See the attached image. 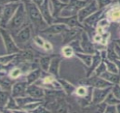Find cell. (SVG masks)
I'll use <instances>...</instances> for the list:
<instances>
[{
	"mask_svg": "<svg viewBox=\"0 0 120 113\" xmlns=\"http://www.w3.org/2000/svg\"><path fill=\"white\" fill-rule=\"evenodd\" d=\"M27 15L33 24L38 28L41 27H47V23L45 20L41 11L37 5L33 2L25 4Z\"/></svg>",
	"mask_w": 120,
	"mask_h": 113,
	"instance_id": "6da1fadb",
	"label": "cell"
},
{
	"mask_svg": "<svg viewBox=\"0 0 120 113\" xmlns=\"http://www.w3.org/2000/svg\"><path fill=\"white\" fill-rule=\"evenodd\" d=\"M27 16L24 4L21 2L16 12L6 27H8V28L12 31L18 30L23 26Z\"/></svg>",
	"mask_w": 120,
	"mask_h": 113,
	"instance_id": "7a4b0ae2",
	"label": "cell"
},
{
	"mask_svg": "<svg viewBox=\"0 0 120 113\" xmlns=\"http://www.w3.org/2000/svg\"><path fill=\"white\" fill-rule=\"evenodd\" d=\"M20 4V2H14L1 6V24L2 27H6L15 14Z\"/></svg>",
	"mask_w": 120,
	"mask_h": 113,
	"instance_id": "3957f363",
	"label": "cell"
},
{
	"mask_svg": "<svg viewBox=\"0 0 120 113\" xmlns=\"http://www.w3.org/2000/svg\"><path fill=\"white\" fill-rule=\"evenodd\" d=\"M1 33L2 39L4 40V44L6 47L7 54H11L20 53L22 51L17 47V46L15 44V42L13 41V40L11 37L10 33L8 32V31H7L6 30H5L2 27L1 29Z\"/></svg>",
	"mask_w": 120,
	"mask_h": 113,
	"instance_id": "277c9868",
	"label": "cell"
},
{
	"mask_svg": "<svg viewBox=\"0 0 120 113\" xmlns=\"http://www.w3.org/2000/svg\"><path fill=\"white\" fill-rule=\"evenodd\" d=\"M99 8V5L97 1L91 0V2L87 4L86 6L79 10L78 12V18L79 22H83L89 16L97 12Z\"/></svg>",
	"mask_w": 120,
	"mask_h": 113,
	"instance_id": "5b68a950",
	"label": "cell"
},
{
	"mask_svg": "<svg viewBox=\"0 0 120 113\" xmlns=\"http://www.w3.org/2000/svg\"><path fill=\"white\" fill-rule=\"evenodd\" d=\"M53 22L55 23H62L71 28L83 27V26L80 23L81 22L79 21L77 15L72 16H68V17L58 16L55 18Z\"/></svg>",
	"mask_w": 120,
	"mask_h": 113,
	"instance_id": "8992f818",
	"label": "cell"
},
{
	"mask_svg": "<svg viewBox=\"0 0 120 113\" xmlns=\"http://www.w3.org/2000/svg\"><path fill=\"white\" fill-rule=\"evenodd\" d=\"M113 86L104 88H95L93 91V102L95 104L101 103L103 100H105L108 94L112 90Z\"/></svg>",
	"mask_w": 120,
	"mask_h": 113,
	"instance_id": "52a82bcc",
	"label": "cell"
},
{
	"mask_svg": "<svg viewBox=\"0 0 120 113\" xmlns=\"http://www.w3.org/2000/svg\"><path fill=\"white\" fill-rule=\"evenodd\" d=\"M86 84L92 86L96 88H104L113 86V84L110 83L108 81L105 80L101 77L94 76L89 78L86 81Z\"/></svg>",
	"mask_w": 120,
	"mask_h": 113,
	"instance_id": "ba28073f",
	"label": "cell"
},
{
	"mask_svg": "<svg viewBox=\"0 0 120 113\" xmlns=\"http://www.w3.org/2000/svg\"><path fill=\"white\" fill-rule=\"evenodd\" d=\"M28 86L27 82H19L15 83L12 87V97L14 98L24 97L26 93Z\"/></svg>",
	"mask_w": 120,
	"mask_h": 113,
	"instance_id": "9c48e42d",
	"label": "cell"
},
{
	"mask_svg": "<svg viewBox=\"0 0 120 113\" xmlns=\"http://www.w3.org/2000/svg\"><path fill=\"white\" fill-rule=\"evenodd\" d=\"M31 37V29L30 26H26L22 29L14 37V40L18 44H24L29 41Z\"/></svg>",
	"mask_w": 120,
	"mask_h": 113,
	"instance_id": "30bf717a",
	"label": "cell"
},
{
	"mask_svg": "<svg viewBox=\"0 0 120 113\" xmlns=\"http://www.w3.org/2000/svg\"><path fill=\"white\" fill-rule=\"evenodd\" d=\"M68 26L62 23H55L54 24L50 25L49 27L41 30L42 33L47 34H58V33L64 32L68 30Z\"/></svg>",
	"mask_w": 120,
	"mask_h": 113,
	"instance_id": "8fae6325",
	"label": "cell"
},
{
	"mask_svg": "<svg viewBox=\"0 0 120 113\" xmlns=\"http://www.w3.org/2000/svg\"><path fill=\"white\" fill-rule=\"evenodd\" d=\"M82 30L79 27L72 28V29H68L64 32L63 34V43L64 44L69 43L71 41H73L81 33Z\"/></svg>",
	"mask_w": 120,
	"mask_h": 113,
	"instance_id": "7c38bea8",
	"label": "cell"
},
{
	"mask_svg": "<svg viewBox=\"0 0 120 113\" xmlns=\"http://www.w3.org/2000/svg\"><path fill=\"white\" fill-rule=\"evenodd\" d=\"M81 39V42L80 45L84 53L89 54H93L95 53L94 46L89 40L87 34L86 33H82Z\"/></svg>",
	"mask_w": 120,
	"mask_h": 113,
	"instance_id": "4fadbf2b",
	"label": "cell"
},
{
	"mask_svg": "<svg viewBox=\"0 0 120 113\" xmlns=\"http://www.w3.org/2000/svg\"><path fill=\"white\" fill-rule=\"evenodd\" d=\"M39 9L47 24H51L54 22V18L52 14L50 13L49 0H44L42 4L39 7Z\"/></svg>",
	"mask_w": 120,
	"mask_h": 113,
	"instance_id": "5bb4252c",
	"label": "cell"
},
{
	"mask_svg": "<svg viewBox=\"0 0 120 113\" xmlns=\"http://www.w3.org/2000/svg\"><path fill=\"white\" fill-rule=\"evenodd\" d=\"M26 93L30 97L38 99L42 98L45 94L44 89L33 84H30L28 86L26 89Z\"/></svg>",
	"mask_w": 120,
	"mask_h": 113,
	"instance_id": "9a60e30c",
	"label": "cell"
},
{
	"mask_svg": "<svg viewBox=\"0 0 120 113\" xmlns=\"http://www.w3.org/2000/svg\"><path fill=\"white\" fill-rule=\"evenodd\" d=\"M100 76L112 84H118L120 83V75H118L117 74L106 71L100 75Z\"/></svg>",
	"mask_w": 120,
	"mask_h": 113,
	"instance_id": "2e32d148",
	"label": "cell"
},
{
	"mask_svg": "<svg viewBox=\"0 0 120 113\" xmlns=\"http://www.w3.org/2000/svg\"><path fill=\"white\" fill-rule=\"evenodd\" d=\"M51 1L53 6L52 16L54 18L59 16L62 10L68 4L63 3L59 0H51Z\"/></svg>",
	"mask_w": 120,
	"mask_h": 113,
	"instance_id": "e0dca14e",
	"label": "cell"
},
{
	"mask_svg": "<svg viewBox=\"0 0 120 113\" xmlns=\"http://www.w3.org/2000/svg\"><path fill=\"white\" fill-rule=\"evenodd\" d=\"M103 12V9H101L99 11H97L94 14L89 16V17L86 18L83 22H85L86 24H87L89 26H94L96 23H97L98 21L99 20V18L102 14Z\"/></svg>",
	"mask_w": 120,
	"mask_h": 113,
	"instance_id": "ac0fdd59",
	"label": "cell"
},
{
	"mask_svg": "<svg viewBox=\"0 0 120 113\" xmlns=\"http://www.w3.org/2000/svg\"><path fill=\"white\" fill-rule=\"evenodd\" d=\"M15 100H16V102H17L18 105L19 106V107H22L26 105L31 104V103L36 102H40L41 101L40 99L35 98L32 97H18V98H16Z\"/></svg>",
	"mask_w": 120,
	"mask_h": 113,
	"instance_id": "d6986e66",
	"label": "cell"
},
{
	"mask_svg": "<svg viewBox=\"0 0 120 113\" xmlns=\"http://www.w3.org/2000/svg\"><path fill=\"white\" fill-rule=\"evenodd\" d=\"M60 62V58L59 57H55L52 58L51 59L49 69V71L56 76H58V70Z\"/></svg>",
	"mask_w": 120,
	"mask_h": 113,
	"instance_id": "ffe728a7",
	"label": "cell"
},
{
	"mask_svg": "<svg viewBox=\"0 0 120 113\" xmlns=\"http://www.w3.org/2000/svg\"><path fill=\"white\" fill-rule=\"evenodd\" d=\"M41 75V70L40 69H37L33 71L30 73H29L28 75L26 76V82L28 84L30 85L33 83H34L36 80L40 78Z\"/></svg>",
	"mask_w": 120,
	"mask_h": 113,
	"instance_id": "44dd1931",
	"label": "cell"
},
{
	"mask_svg": "<svg viewBox=\"0 0 120 113\" xmlns=\"http://www.w3.org/2000/svg\"><path fill=\"white\" fill-rule=\"evenodd\" d=\"M76 55L83 61L88 66H90L93 62V57L89 54H83L82 53H76Z\"/></svg>",
	"mask_w": 120,
	"mask_h": 113,
	"instance_id": "7402d4cb",
	"label": "cell"
},
{
	"mask_svg": "<svg viewBox=\"0 0 120 113\" xmlns=\"http://www.w3.org/2000/svg\"><path fill=\"white\" fill-rule=\"evenodd\" d=\"M10 98V91L8 90H1V100H0V106L1 110L5 107L8 100Z\"/></svg>",
	"mask_w": 120,
	"mask_h": 113,
	"instance_id": "603a6c76",
	"label": "cell"
},
{
	"mask_svg": "<svg viewBox=\"0 0 120 113\" xmlns=\"http://www.w3.org/2000/svg\"><path fill=\"white\" fill-rule=\"evenodd\" d=\"M100 61H101V57H100L99 54H97L93 56V62L91 66H90V67L89 69V71L87 72V76H89L92 72L97 67H98V66L99 65Z\"/></svg>",
	"mask_w": 120,
	"mask_h": 113,
	"instance_id": "cb8c5ba5",
	"label": "cell"
},
{
	"mask_svg": "<svg viewBox=\"0 0 120 113\" xmlns=\"http://www.w3.org/2000/svg\"><path fill=\"white\" fill-rule=\"evenodd\" d=\"M51 57H43L40 58V63L41 68L45 71L49 70L51 63Z\"/></svg>",
	"mask_w": 120,
	"mask_h": 113,
	"instance_id": "d4e9b609",
	"label": "cell"
},
{
	"mask_svg": "<svg viewBox=\"0 0 120 113\" xmlns=\"http://www.w3.org/2000/svg\"><path fill=\"white\" fill-rule=\"evenodd\" d=\"M13 84V82L8 78H1V86L2 89L4 90H8L10 91L11 90V88Z\"/></svg>",
	"mask_w": 120,
	"mask_h": 113,
	"instance_id": "484cf974",
	"label": "cell"
},
{
	"mask_svg": "<svg viewBox=\"0 0 120 113\" xmlns=\"http://www.w3.org/2000/svg\"><path fill=\"white\" fill-rule=\"evenodd\" d=\"M58 82L60 83V84L63 86V88L68 94H71L75 90V86L71 85L70 83H68L66 81L62 80V79H59Z\"/></svg>",
	"mask_w": 120,
	"mask_h": 113,
	"instance_id": "4316f807",
	"label": "cell"
},
{
	"mask_svg": "<svg viewBox=\"0 0 120 113\" xmlns=\"http://www.w3.org/2000/svg\"><path fill=\"white\" fill-rule=\"evenodd\" d=\"M105 102L108 105H115L120 104V100L114 95L113 93H109L105 99Z\"/></svg>",
	"mask_w": 120,
	"mask_h": 113,
	"instance_id": "83f0119b",
	"label": "cell"
},
{
	"mask_svg": "<svg viewBox=\"0 0 120 113\" xmlns=\"http://www.w3.org/2000/svg\"><path fill=\"white\" fill-rule=\"evenodd\" d=\"M108 59L109 61L114 62L116 59H118V55L116 52L115 49H114V46H113L112 44L109 47L108 49V53H107Z\"/></svg>",
	"mask_w": 120,
	"mask_h": 113,
	"instance_id": "f1b7e54d",
	"label": "cell"
},
{
	"mask_svg": "<svg viewBox=\"0 0 120 113\" xmlns=\"http://www.w3.org/2000/svg\"><path fill=\"white\" fill-rule=\"evenodd\" d=\"M19 56L22 59L32 60L34 55L32 51L29 50H26V51H21L20 53H19Z\"/></svg>",
	"mask_w": 120,
	"mask_h": 113,
	"instance_id": "f546056e",
	"label": "cell"
},
{
	"mask_svg": "<svg viewBox=\"0 0 120 113\" xmlns=\"http://www.w3.org/2000/svg\"><path fill=\"white\" fill-rule=\"evenodd\" d=\"M104 62H105V65L107 66V68L108 69V71L115 74L118 73V68H117L116 64H115V63L112 62V61H108V60H105Z\"/></svg>",
	"mask_w": 120,
	"mask_h": 113,
	"instance_id": "4dcf8cb0",
	"label": "cell"
},
{
	"mask_svg": "<svg viewBox=\"0 0 120 113\" xmlns=\"http://www.w3.org/2000/svg\"><path fill=\"white\" fill-rule=\"evenodd\" d=\"M18 54H9V55H5V56H1V63L2 65H5V64L8 63L11 61L14 58H15V57L18 56Z\"/></svg>",
	"mask_w": 120,
	"mask_h": 113,
	"instance_id": "1f68e13d",
	"label": "cell"
},
{
	"mask_svg": "<svg viewBox=\"0 0 120 113\" xmlns=\"http://www.w3.org/2000/svg\"><path fill=\"white\" fill-rule=\"evenodd\" d=\"M19 106L18 105L16 100H14L12 97H10L9 99V101L8 104H7L6 109H19Z\"/></svg>",
	"mask_w": 120,
	"mask_h": 113,
	"instance_id": "d6a6232c",
	"label": "cell"
},
{
	"mask_svg": "<svg viewBox=\"0 0 120 113\" xmlns=\"http://www.w3.org/2000/svg\"><path fill=\"white\" fill-rule=\"evenodd\" d=\"M107 66L105 62H102L98 66V67L96 69V74L97 76H100L103 73L107 71Z\"/></svg>",
	"mask_w": 120,
	"mask_h": 113,
	"instance_id": "836d02e7",
	"label": "cell"
},
{
	"mask_svg": "<svg viewBox=\"0 0 120 113\" xmlns=\"http://www.w3.org/2000/svg\"><path fill=\"white\" fill-rule=\"evenodd\" d=\"M70 46H71V48H72L73 51H76V52H79V53L83 52V53H84V51H83V50H82V49L80 48L81 45H79V41H76L75 42H73L72 43H71Z\"/></svg>",
	"mask_w": 120,
	"mask_h": 113,
	"instance_id": "e575fe53",
	"label": "cell"
},
{
	"mask_svg": "<svg viewBox=\"0 0 120 113\" xmlns=\"http://www.w3.org/2000/svg\"><path fill=\"white\" fill-rule=\"evenodd\" d=\"M112 93L114 95L120 100V86L118 84H116L112 87Z\"/></svg>",
	"mask_w": 120,
	"mask_h": 113,
	"instance_id": "d590c367",
	"label": "cell"
},
{
	"mask_svg": "<svg viewBox=\"0 0 120 113\" xmlns=\"http://www.w3.org/2000/svg\"><path fill=\"white\" fill-rule=\"evenodd\" d=\"M105 112L110 113H114L117 112L116 106L113 105H109V106L106 107Z\"/></svg>",
	"mask_w": 120,
	"mask_h": 113,
	"instance_id": "8d00e7d4",
	"label": "cell"
},
{
	"mask_svg": "<svg viewBox=\"0 0 120 113\" xmlns=\"http://www.w3.org/2000/svg\"><path fill=\"white\" fill-rule=\"evenodd\" d=\"M31 112L34 113H45V112H49V110H47L45 107H44L42 106H38V107H36L34 110L31 111Z\"/></svg>",
	"mask_w": 120,
	"mask_h": 113,
	"instance_id": "74e56055",
	"label": "cell"
},
{
	"mask_svg": "<svg viewBox=\"0 0 120 113\" xmlns=\"http://www.w3.org/2000/svg\"><path fill=\"white\" fill-rule=\"evenodd\" d=\"M20 0H0L1 6L7 5V4L14 3V2H19Z\"/></svg>",
	"mask_w": 120,
	"mask_h": 113,
	"instance_id": "f35d334b",
	"label": "cell"
},
{
	"mask_svg": "<svg viewBox=\"0 0 120 113\" xmlns=\"http://www.w3.org/2000/svg\"><path fill=\"white\" fill-rule=\"evenodd\" d=\"M114 49H115L116 52L118 55V59H120V46L118 44L114 45Z\"/></svg>",
	"mask_w": 120,
	"mask_h": 113,
	"instance_id": "ab89813d",
	"label": "cell"
},
{
	"mask_svg": "<svg viewBox=\"0 0 120 113\" xmlns=\"http://www.w3.org/2000/svg\"><path fill=\"white\" fill-rule=\"evenodd\" d=\"M77 93L79 95L81 96H83L86 94V90L83 88L81 87L77 90Z\"/></svg>",
	"mask_w": 120,
	"mask_h": 113,
	"instance_id": "60d3db41",
	"label": "cell"
},
{
	"mask_svg": "<svg viewBox=\"0 0 120 113\" xmlns=\"http://www.w3.org/2000/svg\"><path fill=\"white\" fill-rule=\"evenodd\" d=\"M32 2H33V3H34L36 5H37V6L40 7L41 5L42 4L43 2H44V0H31Z\"/></svg>",
	"mask_w": 120,
	"mask_h": 113,
	"instance_id": "b9f144b4",
	"label": "cell"
},
{
	"mask_svg": "<svg viewBox=\"0 0 120 113\" xmlns=\"http://www.w3.org/2000/svg\"><path fill=\"white\" fill-rule=\"evenodd\" d=\"M114 62L116 64L117 68H118V72H119L120 75V60L119 59H116V61H114Z\"/></svg>",
	"mask_w": 120,
	"mask_h": 113,
	"instance_id": "7bdbcfd3",
	"label": "cell"
},
{
	"mask_svg": "<svg viewBox=\"0 0 120 113\" xmlns=\"http://www.w3.org/2000/svg\"><path fill=\"white\" fill-rule=\"evenodd\" d=\"M21 2L23 4H26V3H28L29 2H31V0H20Z\"/></svg>",
	"mask_w": 120,
	"mask_h": 113,
	"instance_id": "ee69618b",
	"label": "cell"
},
{
	"mask_svg": "<svg viewBox=\"0 0 120 113\" xmlns=\"http://www.w3.org/2000/svg\"><path fill=\"white\" fill-rule=\"evenodd\" d=\"M116 108H117V112L120 113V104H118L117 105Z\"/></svg>",
	"mask_w": 120,
	"mask_h": 113,
	"instance_id": "f6af8a7d",
	"label": "cell"
},
{
	"mask_svg": "<svg viewBox=\"0 0 120 113\" xmlns=\"http://www.w3.org/2000/svg\"><path fill=\"white\" fill-rule=\"evenodd\" d=\"M117 44H118L120 46V40H117Z\"/></svg>",
	"mask_w": 120,
	"mask_h": 113,
	"instance_id": "bcb514c9",
	"label": "cell"
},
{
	"mask_svg": "<svg viewBox=\"0 0 120 113\" xmlns=\"http://www.w3.org/2000/svg\"><path fill=\"white\" fill-rule=\"evenodd\" d=\"M116 1H118V2H119V3L120 4V0H115Z\"/></svg>",
	"mask_w": 120,
	"mask_h": 113,
	"instance_id": "7dc6e473",
	"label": "cell"
}]
</instances>
